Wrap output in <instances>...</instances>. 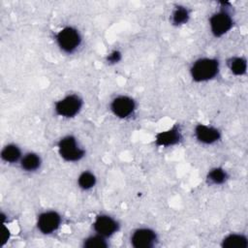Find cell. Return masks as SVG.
Instances as JSON below:
<instances>
[{"instance_id": "1", "label": "cell", "mask_w": 248, "mask_h": 248, "mask_svg": "<svg viewBox=\"0 0 248 248\" xmlns=\"http://www.w3.org/2000/svg\"><path fill=\"white\" fill-rule=\"evenodd\" d=\"M219 64L215 59L202 58L195 62L191 68V74L196 81L208 80L218 73Z\"/></svg>"}, {"instance_id": "2", "label": "cell", "mask_w": 248, "mask_h": 248, "mask_svg": "<svg viewBox=\"0 0 248 248\" xmlns=\"http://www.w3.org/2000/svg\"><path fill=\"white\" fill-rule=\"evenodd\" d=\"M58 148L61 157L66 161H78L84 155V151L78 147L76 140L73 137L62 139L58 144Z\"/></svg>"}, {"instance_id": "3", "label": "cell", "mask_w": 248, "mask_h": 248, "mask_svg": "<svg viewBox=\"0 0 248 248\" xmlns=\"http://www.w3.org/2000/svg\"><path fill=\"white\" fill-rule=\"evenodd\" d=\"M57 42L63 50L71 52L79 45L80 36L76 29L72 27H65L57 34Z\"/></svg>"}, {"instance_id": "4", "label": "cell", "mask_w": 248, "mask_h": 248, "mask_svg": "<svg viewBox=\"0 0 248 248\" xmlns=\"http://www.w3.org/2000/svg\"><path fill=\"white\" fill-rule=\"evenodd\" d=\"M81 108V100L76 95H70L60 100L55 105L56 112L65 117H72L78 112Z\"/></svg>"}, {"instance_id": "5", "label": "cell", "mask_w": 248, "mask_h": 248, "mask_svg": "<svg viewBox=\"0 0 248 248\" xmlns=\"http://www.w3.org/2000/svg\"><path fill=\"white\" fill-rule=\"evenodd\" d=\"M232 25V21L231 16L227 13H218L215 14L211 18H210V26L212 33L219 37L225 34L227 31L231 29Z\"/></svg>"}, {"instance_id": "6", "label": "cell", "mask_w": 248, "mask_h": 248, "mask_svg": "<svg viewBox=\"0 0 248 248\" xmlns=\"http://www.w3.org/2000/svg\"><path fill=\"white\" fill-rule=\"evenodd\" d=\"M60 224V216L54 212H45L40 215L38 219V228L44 233H50L54 232Z\"/></svg>"}, {"instance_id": "7", "label": "cell", "mask_w": 248, "mask_h": 248, "mask_svg": "<svg viewBox=\"0 0 248 248\" xmlns=\"http://www.w3.org/2000/svg\"><path fill=\"white\" fill-rule=\"evenodd\" d=\"M131 240L133 246L136 248H148L154 244L156 235L149 229H140L133 233Z\"/></svg>"}, {"instance_id": "8", "label": "cell", "mask_w": 248, "mask_h": 248, "mask_svg": "<svg viewBox=\"0 0 248 248\" xmlns=\"http://www.w3.org/2000/svg\"><path fill=\"white\" fill-rule=\"evenodd\" d=\"M135 108L134 101L129 97H118L113 100L111 104V109L115 115L124 118L130 115Z\"/></svg>"}, {"instance_id": "9", "label": "cell", "mask_w": 248, "mask_h": 248, "mask_svg": "<svg viewBox=\"0 0 248 248\" xmlns=\"http://www.w3.org/2000/svg\"><path fill=\"white\" fill-rule=\"evenodd\" d=\"M117 223L108 216L102 215L97 217L94 223L95 231L102 236H108L117 231Z\"/></svg>"}, {"instance_id": "10", "label": "cell", "mask_w": 248, "mask_h": 248, "mask_svg": "<svg viewBox=\"0 0 248 248\" xmlns=\"http://www.w3.org/2000/svg\"><path fill=\"white\" fill-rule=\"evenodd\" d=\"M196 136L200 141L204 143H212L220 138V134L216 129L202 124L196 127Z\"/></svg>"}, {"instance_id": "11", "label": "cell", "mask_w": 248, "mask_h": 248, "mask_svg": "<svg viewBox=\"0 0 248 248\" xmlns=\"http://www.w3.org/2000/svg\"><path fill=\"white\" fill-rule=\"evenodd\" d=\"M179 132L177 128H172L166 132H161L156 136V143L161 146H168L176 143L179 140Z\"/></svg>"}, {"instance_id": "12", "label": "cell", "mask_w": 248, "mask_h": 248, "mask_svg": "<svg viewBox=\"0 0 248 248\" xmlns=\"http://www.w3.org/2000/svg\"><path fill=\"white\" fill-rule=\"evenodd\" d=\"M222 246L224 248H246L248 246V242L246 237L243 235L230 234L223 240Z\"/></svg>"}, {"instance_id": "13", "label": "cell", "mask_w": 248, "mask_h": 248, "mask_svg": "<svg viewBox=\"0 0 248 248\" xmlns=\"http://www.w3.org/2000/svg\"><path fill=\"white\" fill-rule=\"evenodd\" d=\"M1 155L6 162H16L20 157V151L16 145L10 144L3 149Z\"/></svg>"}, {"instance_id": "14", "label": "cell", "mask_w": 248, "mask_h": 248, "mask_svg": "<svg viewBox=\"0 0 248 248\" xmlns=\"http://www.w3.org/2000/svg\"><path fill=\"white\" fill-rule=\"evenodd\" d=\"M41 164L40 158L33 153L27 154L21 161V166L26 170H34L39 168Z\"/></svg>"}, {"instance_id": "15", "label": "cell", "mask_w": 248, "mask_h": 248, "mask_svg": "<svg viewBox=\"0 0 248 248\" xmlns=\"http://www.w3.org/2000/svg\"><path fill=\"white\" fill-rule=\"evenodd\" d=\"M230 68L234 75L240 76L246 72V61L243 58L236 57L230 62Z\"/></svg>"}, {"instance_id": "16", "label": "cell", "mask_w": 248, "mask_h": 248, "mask_svg": "<svg viewBox=\"0 0 248 248\" xmlns=\"http://www.w3.org/2000/svg\"><path fill=\"white\" fill-rule=\"evenodd\" d=\"M96 182V178L95 176L86 171V172H83L80 174V176L78 177V185L82 188V189H89L91 188L92 186H94Z\"/></svg>"}, {"instance_id": "17", "label": "cell", "mask_w": 248, "mask_h": 248, "mask_svg": "<svg viewBox=\"0 0 248 248\" xmlns=\"http://www.w3.org/2000/svg\"><path fill=\"white\" fill-rule=\"evenodd\" d=\"M84 247L87 248H103L107 247L108 244L101 236H91L84 240Z\"/></svg>"}, {"instance_id": "18", "label": "cell", "mask_w": 248, "mask_h": 248, "mask_svg": "<svg viewBox=\"0 0 248 248\" xmlns=\"http://www.w3.org/2000/svg\"><path fill=\"white\" fill-rule=\"evenodd\" d=\"M188 11L183 7H178L173 14V23L182 24L188 20Z\"/></svg>"}, {"instance_id": "19", "label": "cell", "mask_w": 248, "mask_h": 248, "mask_svg": "<svg viewBox=\"0 0 248 248\" xmlns=\"http://www.w3.org/2000/svg\"><path fill=\"white\" fill-rule=\"evenodd\" d=\"M227 174L222 169H214L208 173V178L216 184L223 183L226 180Z\"/></svg>"}, {"instance_id": "20", "label": "cell", "mask_w": 248, "mask_h": 248, "mask_svg": "<svg viewBox=\"0 0 248 248\" xmlns=\"http://www.w3.org/2000/svg\"><path fill=\"white\" fill-rule=\"evenodd\" d=\"M108 61L110 62H117L120 59V53L118 51H113L109 56H108Z\"/></svg>"}, {"instance_id": "21", "label": "cell", "mask_w": 248, "mask_h": 248, "mask_svg": "<svg viewBox=\"0 0 248 248\" xmlns=\"http://www.w3.org/2000/svg\"><path fill=\"white\" fill-rule=\"evenodd\" d=\"M3 230H4V232H3V243H5L7 240H8V238H9V230L7 229V228H3Z\"/></svg>"}]
</instances>
